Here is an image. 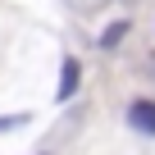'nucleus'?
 Wrapping results in <instances>:
<instances>
[{"instance_id":"obj_1","label":"nucleus","mask_w":155,"mask_h":155,"mask_svg":"<svg viewBox=\"0 0 155 155\" xmlns=\"http://www.w3.org/2000/svg\"><path fill=\"white\" fill-rule=\"evenodd\" d=\"M128 123L146 137H155V101H132L128 105Z\"/></svg>"},{"instance_id":"obj_2","label":"nucleus","mask_w":155,"mask_h":155,"mask_svg":"<svg viewBox=\"0 0 155 155\" xmlns=\"http://www.w3.org/2000/svg\"><path fill=\"white\" fill-rule=\"evenodd\" d=\"M78 82H82V64L68 55V59L59 64V87H55V96H59V101H68V96L78 91Z\"/></svg>"},{"instance_id":"obj_3","label":"nucleus","mask_w":155,"mask_h":155,"mask_svg":"<svg viewBox=\"0 0 155 155\" xmlns=\"http://www.w3.org/2000/svg\"><path fill=\"white\" fill-rule=\"evenodd\" d=\"M123 32H128V28H123V23H114V28L101 37V46H105V50H110V46H119V41H123Z\"/></svg>"},{"instance_id":"obj_4","label":"nucleus","mask_w":155,"mask_h":155,"mask_svg":"<svg viewBox=\"0 0 155 155\" xmlns=\"http://www.w3.org/2000/svg\"><path fill=\"white\" fill-rule=\"evenodd\" d=\"M18 123H23L18 114H14V119H0V132H5V128H18Z\"/></svg>"}]
</instances>
